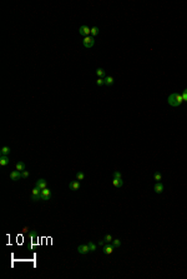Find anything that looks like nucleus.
I'll list each match as a JSON object with an SVG mask.
<instances>
[{"instance_id":"aec40b11","label":"nucleus","mask_w":187,"mask_h":279,"mask_svg":"<svg viewBox=\"0 0 187 279\" xmlns=\"http://www.w3.org/2000/svg\"><path fill=\"white\" fill-rule=\"evenodd\" d=\"M112 245H113L115 248H118V246L121 245V240H120V239H117V238H116V239H113V240H112Z\"/></svg>"},{"instance_id":"412c9836","label":"nucleus","mask_w":187,"mask_h":279,"mask_svg":"<svg viewBox=\"0 0 187 279\" xmlns=\"http://www.w3.org/2000/svg\"><path fill=\"white\" fill-rule=\"evenodd\" d=\"M84 178H85V174H84L82 172H77V173H76V179H77V180H82Z\"/></svg>"},{"instance_id":"ddd939ff","label":"nucleus","mask_w":187,"mask_h":279,"mask_svg":"<svg viewBox=\"0 0 187 279\" xmlns=\"http://www.w3.org/2000/svg\"><path fill=\"white\" fill-rule=\"evenodd\" d=\"M69 188H70L71 190H77V189H80V183H79V181H71V183L69 184Z\"/></svg>"},{"instance_id":"a878e982","label":"nucleus","mask_w":187,"mask_h":279,"mask_svg":"<svg viewBox=\"0 0 187 279\" xmlns=\"http://www.w3.org/2000/svg\"><path fill=\"white\" fill-rule=\"evenodd\" d=\"M29 237H30L31 239H35V238H37V233L36 232H30V233H29Z\"/></svg>"},{"instance_id":"393cba45","label":"nucleus","mask_w":187,"mask_h":279,"mask_svg":"<svg viewBox=\"0 0 187 279\" xmlns=\"http://www.w3.org/2000/svg\"><path fill=\"white\" fill-rule=\"evenodd\" d=\"M96 84H97L99 86H101V85H104V84H105V81H104V79H102V78H99V79L96 80Z\"/></svg>"},{"instance_id":"5701e85b","label":"nucleus","mask_w":187,"mask_h":279,"mask_svg":"<svg viewBox=\"0 0 187 279\" xmlns=\"http://www.w3.org/2000/svg\"><path fill=\"white\" fill-rule=\"evenodd\" d=\"M153 179H155L156 183H157V181H160V180L162 179V175L160 174V173H155V174H153Z\"/></svg>"},{"instance_id":"423d86ee","label":"nucleus","mask_w":187,"mask_h":279,"mask_svg":"<svg viewBox=\"0 0 187 279\" xmlns=\"http://www.w3.org/2000/svg\"><path fill=\"white\" fill-rule=\"evenodd\" d=\"M113 249H115V246H113V245L110 244V243H106V244L104 245V248H102V252H104V254L110 255V254H112Z\"/></svg>"},{"instance_id":"f03ea898","label":"nucleus","mask_w":187,"mask_h":279,"mask_svg":"<svg viewBox=\"0 0 187 279\" xmlns=\"http://www.w3.org/2000/svg\"><path fill=\"white\" fill-rule=\"evenodd\" d=\"M82 44H84V46H85V48H87V49L92 48V46H94V44H95V39H94V36H91V35L85 36V38H84V40H82Z\"/></svg>"},{"instance_id":"cd10ccee","label":"nucleus","mask_w":187,"mask_h":279,"mask_svg":"<svg viewBox=\"0 0 187 279\" xmlns=\"http://www.w3.org/2000/svg\"><path fill=\"white\" fill-rule=\"evenodd\" d=\"M113 178H121V173L120 172H113Z\"/></svg>"},{"instance_id":"39448f33","label":"nucleus","mask_w":187,"mask_h":279,"mask_svg":"<svg viewBox=\"0 0 187 279\" xmlns=\"http://www.w3.org/2000/svg\"><path fill=\"white\" fill-rule=\"evenodd\" d=\"M51 199V190L49 188H45L41 190V200H50Z\"/></svg>"},{"instance_id":"f8f14e48","label":"nucleus","mask_w":187,"mask_h":279,"mask_svg":"<svg viewBox=\"0 0 187 279\" xmlns=\"http://www.w3.org/2000/svg\"><path fill=\"white\" fill-rule=\"evenodd\" d=\"M8 164H9V158H8V155H1V157H0V165L5 167V165H8Z\"/></svg>"},{"instance_id":"6ab92c4d","label":"nucleus","mask_w":187,"mask_h":279,"mask_svg":"<svg viewBox=\"0 0 187 279\" xmlns=\"http://www.w3.org/2000/svg\"><path fill=\"white\" fill-rule=\"evenodd\" d=\"M97 34H99V28L97 26L91 28V36H96Z\"/></svg>"},{"instance_id":"1a4fd4ad","label":"nucleus","mask_w":187,"mask_h":279,"mask_svg":"<svg viewBox=\"0 0 187 279\" xmlns=\"http://www.w3.org/2000/svg\"><path fill=\"white\" fill-rule=\"evenodd\" d=\"M10 179L14 180V181L21 179V172H19V170H14V172H11V173H10Z\"/></svg>"},{"instance_id":"f3484780","label":"nucleus","mask_w":187,"mask_h":279,"mask_svg":"<svg viewBox=\"0 0 187 279\" xmlns=\"http://www.w3.org/2000/svg\"><path fill=\"white\" fill-rule=\"evenodd\" d=\"M0 153H1V155H9V153H10V148H9V146H3L1 150H0Z\"/></svg>"},{"instance_id":"c756f323","label":"nucleus","mask_w":187,"mask_h":279,"mask_svg":"<svg viewBox=\"0 0 187 279\" xmlns=\"http://www.w3.org/2000/svg\"><path fill=\"white\" fill-rule=\"evenodd\" d=\"M23 230H24V233H26V232H28V230H29V228H26V227H25V228H24V229H23Z\"/></svg>"},{"instance_id":"a211bd4d","label":"nucleus","mask_w":187,"mask_h":279,"mask_svg":"<svg viewBox=\"0 0 187 279\" xmlns=\"http://www.w3.org/2000/svg\"><path fill=\"white\" fill-rule=\"evenodd\" d=\"M87 244H89V248H90V252H95V250H96L97 246H96V244H95L94 242H89Z\"/></svg>"},{"instance_id":"4468645a","label":"nucleus","mask_w":187,"mask_h":279,"mask_svg":"<svg viewBox=\"0 0 187 279\" xmlns=\"http://www.w3.org/2000/svg\"><path fill=\"white\" fill-rule=\"evenodd\" d=\"M16 170H19V172H24V170H26V167H25V164L23 163V162H19V163H16Z\"/></svg>"},{"instance_id":"b1692460","label":"nucleus","mask_w":187,"mask_h":279,"mask_svg":"<svg viewBox=\"0 0 187 279\" xmlns=\"http://www.w3.org/2000/svg\"><path fill=\"white\" fill-rule=\"evenodd\" d=\"M181 95H182V99H183V102H186V103H187V88L185 89V90H183V91H182V94H181Z\"/></svg>"},{"instance_id":"9d476101","label":"nucleus","mask_w":187,"mask_h":279,"mask_svg":"<svg viewBox=\"0 0 187 279\" xmlns=\"http://www.w3.org/2000/svg\"><path fill=\"white\" fill-rule=\"evenodd\" d=\"M112 185H113L115 188H121V187L123 185V181H122L121 178H113V180H112Z\"/></svg>"},{"instance_id":"20e7f679","label":"nucleus","mask_w":187,"mask_h":279,"mask_svg":"<svg viewBox=\"0 0 187 279\" xmlns=\"http://www.w3.org/2000/svg\"><path fill=\"white\" fill-rule=\"evenodd\" d=\"M79 34L82 35L84 38H85V36H89V35L91 34V29H90L89 26H86V25H81V26L79 28Z\"/></svg>"},{"instance_id":"4be33fe9","label":"nucleus","mask_w":187,"mask_h":279,"mask_svg":"<svg viewBox=\"0 0 187 279\" xmlns=\"http://www.w3.org/2000/svg\"><path fill=\"white\" fill-rule=\"evenodd\" d=\"M104 240H105L106 243H111V242L113 240V239H112V237L110 235V234H106V235L104 237Z\"/></svg>"},{"instance_id":"0eeeda50","label":"nucleus","mask_w":187,"mask_h":279,"mask_svg":"<svg viewBox=\"0 0 187 279\" xmlns=\"http://www.w3.org/2000/svg\"><path fill=\"white\" fill-rule=\"evenodd\" d=\"M77 252L80 254H87L90 252V248H89V244H82V245H79L77 246Z\"/></svg>"},{"instance_id":"6e6552de","label":"nucleus","mask_w":187,"mask_h":279,"mask_svg":"<svg viewBox=\"0 0 187 279\" xmlns=\"http://www.w3.org/2000/svg\"><path fill=\"white\" fill-rule=\"evenodd\" d=\"M163 189H165V187H163V184H162L161 181H157V183L155 184V187H153V190H155V193H157V194H161V193L163 192Z\"/></svg>"},{"instance_id":"f257e3e1","label":"nucleus","mask_w":187,"mask_h":279,"mask_svg":"<svg viewBox=\"0 0 187 279\" xmlns=\"http://www.w3.org/2000/svg\"><path fill=\"white\" fill-rule=\"evenodd\" d=\"M167 103L171 105V106H173V108H176V106H180V105L183 103L182 95H181V94H178V93H173V94H171V95L168 97V99H167Z\"/></svg>"},{"instance_id":"dca6fc26","label":"nucleus","mask_w":187,"mask_h":279,"mask_svg":"<svg viewBox=\"0 0 187 279\" xmlns=\"http://www.w3.org/2000/svg\"><path fill=\"white\" fill-rule=\"evenodd\" d=\"M96 75H97L99 78H102V79L106 76V75H105V70L102 69V68H97V69H96Z\"/></svg>"},{"instance_id":"9b49d317","label":"nucleus","mask_w":187,"mask_h":279,"mask_svg":"<svg viewBox=\"0 0 187 279\" xmlns=\"http://www.w3.org/2000/svg\"><path fill=\"white\" fill-rule=\"evenodd\" d=\"M35 187L40 188L41 190H42V189H45V188H47V187H46V180H45V179H42V178H41V179H39V180L36 181V184H35Z\"/></svg>"},{"instance_id":"c85d7f7f","label":"nucleus","mask_w":187,"mask_h":279,"mask_svg":"<svg viewBox=\"0 0 187 279\" xmlns=\"http://www.w3.org/2000/svg\"><path fill=\"white\" fill-rule=\"evenodd\" d=\"M106 244V242H105V240H104V239H102V240H100V242H99V245H102V246H104V245Z\"/></svg>"},{"instance_id":"bb28decb","label":"nucleus","mask_w":187,"mask_h":279,"mask_svg":"<svg viewBox=\"0 0 187 279\" xmlns=\"http://www.w3.org/2000/svg\"><path fill=\"white\" fill-rule=\"evenodd\" d=\"M29 175H30V173H29L28 170H24V172L21 173V178H28Z\"/></svg>"},{"instance_id":"7ed1b4c3","label":"nucleus","mask_w":187,"mask_h":279,"mask_svg":"<svg viewBox=\"0 0 187 279\" xmlns=\"http://www.w3.org/2000/svg\"><path fill=\"white\" fill-rule=\"evenodd\" d=\"M31 199H33V202H37V200H40V199H41V189H40V188L35 187V188L33 189V193H31Z\"/></svg>"},{"instance_id":"2eb2a0df","label":"nucleus","mask_w":187,"mask_h":279,"mask_svg":"<svg viewBox=\"0 0 187 279\" xmlns=\"http://www.w3.org/2000/svg\"><path fill=\"white\" fill-rule=\"evenodd\" d=\"M104 81H105V85H109V86H110V85L113 84V78L110 76V75H109V76H105V78H104Z\"/></svg>"}]
</instances>
